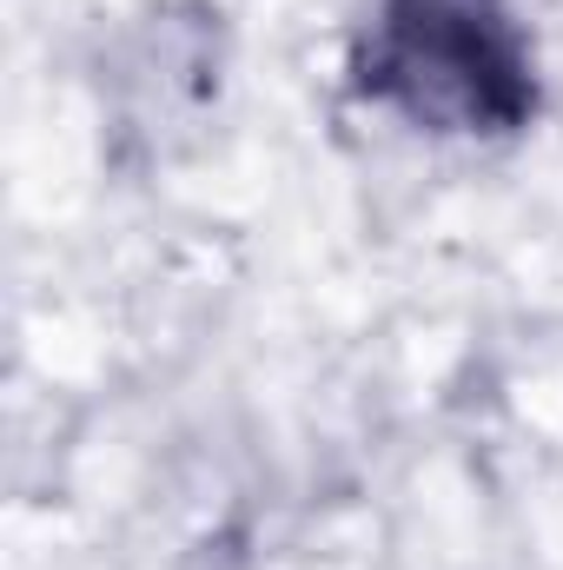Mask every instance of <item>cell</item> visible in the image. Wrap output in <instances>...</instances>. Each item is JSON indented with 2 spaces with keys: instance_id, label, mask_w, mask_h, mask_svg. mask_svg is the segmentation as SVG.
<instances>
[{
  "instance_id": "cell-1",
  "label": "cell",
  "mask_w": 563,
  "mask_h": 570,
  "mask_svg": "<svg viewBox=\"0 0 563 570\" xmlns=\"http://www.w3.org/2000/svg\"><path fill=\"white\" fill-rule=\"evenodd\" d=\"M358 80L431 134H517L537 114V53L511 0H378Z\"/></svg>"
}]
</instances>
